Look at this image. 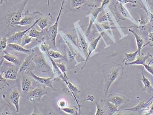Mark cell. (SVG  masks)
Returning a JSON list of instances; mask_svg holds the SVG:
<instances>
[{"mask_svg": "<svg viewBox=\"0 0 153 115\" xmlns=\"http://www.w3.org/2000/svg\"><path fill=\"white\" fill-rule=\"evenodd\" d=\"M103 70L104 79V91L105 96L111 85L122 73L123 68L122 66L117 63L105 64Z\"/></svg>", "mask_w": 153, "mask_h": 115, "instance_id": "obj_1", "label": "cell"}, {"mask_svg": "<svg viewBox=\"0 0 153 115\" xmlns=\"http://www.w3.org/2000/svg\"><path fill=\"white\" fill-rule=\"evenodd\" d=\"M28 1L29 0H24L22 1L17 10H13L7 13L4 18V23L6 27L13 28L21 20Z\"/></svg>", "mask_w": 153, "mask_h": 115, "instance_id": "obj_2", "label": "cell"}, {"mask_svg": "<svg viewBox=\"0 0 153 115\" xmlns=\"http://www.w3.org/2000/svg\"><path fill=\"white\" fill-rule=\"evenodd\" d=\"M1 96L2 99L8 104L13 105L15 107L17 113L19 112L21 95L16 85L13 86L6 92L3 93Z\"/></svg>", "mask_w": 153, "mask_h": 115, "instance_id": "obj_3", "label": "cell"}, {"mask_svg": "<svg viewBox=\"0 0 153 115\" xmlns=\"http://www.w3.org/2000/svg\"><path fill=\"white\" fill-rule=\"evenodd\" d=\"M65 2V0H63L59 12H58V15L56 17L55 22L54 24L50 26L49 29L46 31L45 33L46 35H44V37L47 38V40L50 41L51 45H52L53 47L55 49L56 48V36H57L58 33V26H59V19H60V16H61V13L63 11Z\"/></svg>", "mask_w": 153, "mask_h": 115, "instance_id": "obj_4", "label": "cell"}, {"mask_svg": "<svg viewBox=\"0 0 153 115\" xmlns=\"http://www.w3.org/2000/svg\"><path fill=\"white\" fill-rule=\"evenodd\" d=\"M47 94L48 91L46 87L39 86L29 91L26 94V98L31 102H41L42 97Z\"/></svg>", "mask_w": 153, "mask_h": 115, "instance_id": "obj_5", "label": "cell"}, {"mask_svg": "<svg viewBox=\"0 0 153 115\" xmlns=\"http://www.w3.org/2000/svg\"><path fill=\"white\" fill-rule=\"evenodd\" d=\"M34 63L36 68L39 71L42 72H48L52 70L51 68L45 60L42 52L36 53L33 56Z\"/></svg>", "mask_w": 153, "mask_h": 115, "instance_id": "obj_6", "label": "cell"}, {"mask_svg": "<svg viewBox=\"0 0 153 115\" xmlns=\"http://www.w3.org/2000/svg\"><path fill=\"white\" fill-rule=\"evenodd\" d=\"M35 53V50H32L31 53H30V54L26 57L23 63L21 65L18 74L29 73L34 67H36L33 60L34 56Z\"/></svg>", "mask_w": 153, "mask_h": 115, "instance_id": "obj_7", "label": "cell"}, {"mask_svg": "<svg viewBox=\"0 0 153 115\" xmlns=\"http://www.w3.org/2000/svg\"><path fill=\"white\" fill-rule=\"evenodd\" d=\"M30 77L33 78L34 80H35L36 83L39 85V86L46 87H48L50 88H51L53 91H56L57 90L53 86V83L54 81H58L59 79H57V77L56 78H42V77H39L37 75H36L33 71H30V73H28Z\"/></svg>", "mask_w": 153, "mask_h": 115, "instance_id": "obj_8", "label": "cell"}, {"mask_svg": "<svg viewBox=\"0 0 153 115\" xmlns=\"http://www.w3.org/2000/svg\"><path fill=\"white\" fill-rule=\"evenodd\" d=\"M42 16V14L40 12L36 11L30 12L28 11H26L24 15V17L21 19L19 22L16 24L19 26H26L32 25L35 22V20L37 17Z\"/></svg>", "mask_w": 153, "mask_h": 115, "instance_id": "obj_9", "label": "cell"}, {"mask_svg": "<svg viewBox=\"0 0 153 115\" xmlns=\"http://www.w3.org/2000/svg\"><path fill=\"white\" fill-rule=\"evenodd\" d=\"M75 30L78 36V42L80 45V48L82 50L85 54V57L86 58L88 56V44L87 41L86 36L85 33H84L82 28L79 25V22H76L74 23Z\"/></svg>", "mask_w": 153, "mask_h": 115, "instance_id": "obj_10", "label": "cell"}, {"mask_svg": "<svg viewBox=\"0 0 153 115\" xmlns=\"http://www.w3.org/2000/svg\"><path fill=\"white\" fill-rule=\"evenodd\" d=\"M41 18L37 19L35 23L32 25L30 26L29 28H27L25 30L19 31V32H16L14 33L12 35L7 37V42L8 43H17L18 44H20L21 42L22 39L23 37L31 29L34 27L37 24L38 22L40 20Z\"/></svg>", "mask_w": 153, "mask_h": 115, "instance_id": "obj_11", "label": "cell"}, {"mask_svg": "<svg viewBox=\"0 0 153 115\" xmlns=\"http://www.w3.org/2000/svg\"><path fill=\"white\" fill-rule=\"evenodd\" d=\"M19 67L11 64L10 66L7 68L6 69H5L4 70L1 71V74L3 75L4 79L15 81L17 79Z\"/></svg>", "mask_w": 153, "mask_h": 115, "instance_id": "obj_12", "label": "cell"}, {"mask_svg": "<svg viewBox=\"0 0 153 115\" xmlns=\"http://www.w3.org/2000/svg\"><path fill=\"white\" fill-rule=\"evenodd\" d=\"M150 102H141L138 104L134 107L129 108V109H125V110L132 112V113H134L136 114L146 115L148 113V111H149V106L150 103H151Z\"/></svg>", "mask_w": 153, "mask_h": 115, "instance_id": "obj_13", "label": "cell"}, {"mask_svg": "<svg viewBox=\"0 0 153 115\" xmlns=\"http://www.w3.org/2000/svg\"><path fill=\"white\" fill-rule=\"evenodd\" d=\"M107 100L113 104L117 108L129 101V100L125 96L114 93L109 94Z\"/></svg>", "mask_w": 153, "mask_h": 115, "instance_id": "obj_14", "label": "cell"}, {"mask_svg": "<svg viewBox=\"0 0 153 115\" xmlns=\"http://www.w3.org/2000/svg\"><path fill=\"white\" fill-rule=\"evenodd\" d=\"M103 11L104 10H103V9L100 7H97L94 11L90 12L88 15L86 16V17H88L89 18V22L88 27L85 33L86 36H88L89 35L92 25L94 24L95 21L97 19L99 14L100 12Z\"/></svg>", "mask_w": 153, "mask_h": 115, "instance_id": "obj_15", "label": "cell"}, {"mask_svg": "<svg viewBox=\"0 0 153 115\" xmlns=\"http://www.w3.org/2000/svg\"><path fill=\"white\" fill-rule=\"evenodd\" d=\"M101 102L102 104L105 115H114L116 113L122 111L120 109H118V108L116 105L109 102L107 100L104 101L101 100Z\"/></svg>", "mask_w": 153, "mask_h": 115, "instance_id": "obj_16", "label": "cell"}, {"mask_svg": "<svg viewBox=\"0 0 153 115\" xmlns=\"http://www.w3.org/2000/svg\"><path fill=\"white\" fill-rule=\"evenodd\" d=\"M102 35H100L99 36L96 37V38H94V39H92L91 42H90L88 45V56L86 58L85 62V64H84L83 66L82 67L81 69L82 70L85 67V66L86 65L87 62L88 61V59L89 58L90 56L91 55V53L96 50L97 48V46H98V43L100 42L101 38H102Z\"/></svg>", "mask_w": 153, "mask_h": 115, "instance_id": "obj_17", "label": "cell"}, {"mask_svg": "<svg viewBox=\"0 0 153 115\" xmlns=\"http://www.w3.org/2000/svg\"><path fill=\"white\" fill-rule=\"evenodd\" d=\"M46 54H47V56L49 57V60L51 61V63L52 65V71L54 74L56 75L57 78L61 79L63 81V82H64L66 84H67L68 83V77L66 78L65 77L63 73H62L61 70L59 69V68L57 66L56 63L54 61L53 58L48 53H47Z\"/></svg>", "mask_w": 153, "mask_h": 115, "instance_id": "obj_18", "label": "cell"}, {"mask_svg": "<svg viewBox=\"0 0 153 115\" xmlns=\"http://www.w3.org/2000/svg\"><path fill=\"white\" fill-rule=\"evenodd\" d=\"M6 49L8 50L15 51L26 54L30 53L31 52L29 49H25L21 45L17 43H8Z\"/></svg>", "mask_w": 153, "mask_h": 115, "instance_id": "obj_19", "label": "cell"}, {"mask_svg": "<svg viewBox=\"0 0 153 115\" xmlns=\"http://www.w3.org/2000/svg\"><path fill=\"white\" fill-rule=\"evenodd\" d=\"M3 53L4 54L3 56L2 57L4 59L15 65L20 66V65H21V61H19L16 56L11 54L5 50L3 51Z\"/></svg>", "mask_w": 153, "mask_h": 115, "instance_id": "obj_20", "label": "cell"}, {"mask_svg": "<svg viewBox=\"0 0 153 115\" xmlns=\"http://www.w3.org/2000/svg\"><path fill=\"white\" fill-rule=\"evenodd\" d=\"M117 11L119 14L123 17V18L129 19L132 22L136 24L135 20L132 17L130 12H128L127 9L123 6V4L120 2L118 3Z\"/></svg>", "mask_w": 153, "mask_h": 115, "instance_id": "obj_21", "label": "cell"}, {"mask_svg": "<svg viewBox=\"0 0 153 115\" xmlns=\"http://www.w3.org/2000/svg\"><path fill=\"white\" fill-rule=\"evenodd\" d=\"M27 34L33 38L37 40L38 42H40L43 39L44 32L43 30L38 31L34 27H33L27 33Z\"/></svg>", "mask_w": 153, "mask_h": 115, "instance_id": "obj_22", "label": "cell"}, {"mask_svg": "<svg viewBox=\"0 0 153 115\" xmlns=\"http://www.w3.org/2000/svg\"><path fill=\"white\" fill-rule=\"evenodd\" d=\"M152 56L150 53L145 56H138L137 59L131 63H125L126 66L132 65H143L144 64H146V61L149 57Z\"/></svg>", "mask_w": 153, "mask_h": 115, "instance_id": "obj_23", "label": "cell"}, {"mask_svg": "<svg viewBox=\"0 0 153 115\" xmlns=\"http://www.w3.org/2000/svg\"><path fill=\"white\" fill-rule=\"evenodd\" d=\"M129 32L132 33L133 35L134 36L135 39L136 43H137V50L139 51V55H141V50L142 49L143 47V45H144V41H143V39L141 37L139 36L137 33L135 32L133 30L129 29Z\"/></svg>", "mask_w": 153, "mask_h": 115, "instance_id": "obj_24", "label": "cell"}, {"mask_svg": "<svg viewBox=\"0 0 153 115\" xmlns=\"http://www.w3.org/2000/svg\"><path fill=\"white\" fill-rule=\"evenodd\" d=\"M85 0H70L71 10L76 11L82 6L86 5Z\"/></svg>", "mask_w": 153, "mask_h": 115, "instance_id": "obj_25", "label": "cell"}, {"mask_svg": "<svg viewBox=\"0 0 153 115\" xmlns=\"http://www.w3.org/2000/svg\"><path fill=\"white\" fill-rule=\"evenodd\" d=\"M32 81L27 78H23L21 83L22 91L25 94H27L31 88Z\"/></svg>", "mask_w": 153, "mask_h": 115, "instance_id": "obj_26", "label": "cell"}, {"mask_svg": "<svg viewBox=\"0 0 153 115\" xmlns=\"http://www.w3.org/2000/svg\"><path fill=\"white\" fill-rule=\"evenodd\" d=\"M139 55L138 50H137L134 52L130 53H125L124 54V58L123 63H131L137 59Z\"/></svg>", "mask_w": 153, "mask_h": 115, "instance_id": "obj_27", "label": "cell"}, {"mask_svg": "<svg viewBox=\"0 0 153 115\" xmlns=\"http://www.w3.org/2000/svg\"><path fill=\"white\" fill-rule=\"evenodd\" d=\"M37 24L42 31L43 30L48 26L49 24V18L47 17L41 18L40 20Z\"/></svg>", "mask_w": 153, "mask_h": 115, "instance_id": "obj_28", "label": "cell"}, {"mask_svg": "<svg viewBox=\"0 0 153 115\" xmlns=\"http://www.w3.org/2000/svg\"><path fill=\"white\" fill-rule=\"evenodd\" d=\"M48 53L52 58H54V59H61L64 57V56L61 54L59 52L50 49L46 52V53Z\"/></svg>", "mask_w": 153, "mask_h": 115, "instance_id": "obj_29", "label": "cell"}, {"mask_svg": "<svg viewBox=\"0 0 153 115\" xmlns=\"http://www.w3.org/2000/svg\"><path fill=\"white\" fill-rule=\"evenodd\" d=\"M7 37L8 36H4L1 37L0 39V50L1 52V53L2 51L3 52L4 50L6 49L7 47Z\"/></svg>", "mask_w": 153, "mask_h": 115, "instance_id": "obj_30", "label": "cell"}, {"mask_svg": "<svg viewBox=\"0 0 153 115\" xmlns=\"http://www.w3.org/2000/svg\"><path fill=\"white\" fill-rule=\"evenodd\" d=\"M142 78L141 79H140L141 81L142 82L143 84L144 87L145 88H150L151 87V83L149 80L145 77V75L143 74V69L141 70Z\"/></svg>", "mask_w": 153, "mask_h": 115, "instance_id": "obj_31", "label": "cell"}, {"mask_svg": "<svg viewBox=\"0 0 153 115\" xmlns=\"http://www.w3.org/2000/svg\"><path fill=\"white\" fill-rule=\"evenodd\" d=\"M33 38L28 36L27 34L25 35L22 38L21 42L20 45L22 47H24L26 45H28L32 42Z\"/></svg>", "mask_w": 153, "mask_h": 115, "instance_id": "obj_32", "label": "cell"}, {"mask_svg": "<svg viewBox=\"0 0 153 115\" xmlns=\"http://www.w3.org/2000/svg\"><path fill=\"white\" fill-rule=\"evenodd\" d=\"M61 109V111L65 112L66 114L70 115H76L77 114V111L76 107H66L65 108H62Z\"/></svg>", "mask_w": 153, "mask_h": 115, "instance_id": "obj_33", "label": "cell"}, {"mask_svg": "<svg viewBox=\"0 0 153 115\" xmlns=\"http://www.w3.org/2000/svg\"><path fill=\"white\" fill-rule=\"evenodd\" d=\"M96 106V111L95 112V115H105L103 109L102 105L101 102L100 103L96 102L95 103Z\"/></svg>", "mask_w": 153, "mask_h": 115, "instance_id": "obj_34", "label": "cell"}, {"mask_svg": "<svg viewBox=\"0 0 153 115\" xmlns=\"http://www.w3.org/2000/svg\"><path fill=\"white\" fill-rule=\"evenodd\" d=\"M57 105L59 109L65 108L67 107L68 105V102L66 99H60L57 102Z\"/></svg>", "mask_w": 153, "mask_h": 115, "instance_id": "obj_35", "label": "cell"}, {"mask_svg": "<svg viewBox=\"0 0 153 115\" xmlns=\"http://www.w3.org/2000/svg\"><path fill=\"white\" fill-rule=\"evenodd\" d=\"M86 5L92 7H97V3H102V0H85Z\"/></svg>", "mask_w": 153, "mask_h": 115, "instance_id": "obj_36", "label": "cell"}, {"mask_svg": "<svg viewBox=\"0 0 153 115\" xmlns=\"http://www.w3.org/2000/svg\"><path fill=\"white\" fill-rule=\"evenodd\" d=\"M56 65H57L58 68H59L60 70H61V72H62V73L64 74L65 77H66V78L68 77L67 74V67H66L65 64H64V63H56Z\"/></svg>", "mask_w": 153, "mask_h": 115, "instance_id": "obj_37", "label": "cell"}, {"mask_svg": "<svg viewBox=\"0 0 153 115\" xmlns=\"http://www.w3.org/2000/svg\"><path fill=\"white\" fill-rule=\"evenodd\" d=\"M0 88L1 89H3L6 87L9 86V84L7 82V79H4L1 74V79H0Z\"/></svg>", "mask_w": 153, "mask_h": 115, "instance_id": "obj_38", "label": "cell"}, {"mask_svg": "<svg viewBox=\"0 0 153 115\" xmlns=\"http://www.w3.org/2000/svg\"><path fill=\"white\" fill-rule=\"evenodd\" d=\"M111 0H102V4L100 7H101L103 10L104 11L108 7V4L110 3Z\"/></svg>", "mask_w": 153, "mask_h": 115, "instance_id": "obj_39", "label": "cell"}, {"mask_svg": "<svg viewBox=\"0 0 153 115\" xmlns=\"http://www.w3.org/2000/svg\"><path fill=\"white\" fill-rule=\"evenodd\" d=\"M144 68L146 70L147 72L152 74L153 77V67L151 66L150 65H147V64H144L143 65Z\"/></svg>", "mask_w": 153, "mask_h": 115, "instance_id": "obj_40", "label": "cell"}, {"mask_svg": "<svg viewBox=\"0 0 153 115\" xmlns=\"http://www.w3.org/2000/svg\"><path fill=\"white\" fill-rule=\"evenodd\" d=\"M11 111L9 109L6 107L5 109H4L2 112H1V115H12Z\"/></svg>", "mask_w": 153, "mask_h": 115, "instance_id": "obj_41", "label": "cell"}, {"mask_svg": "<svg viewBox=\"0 0 153 115\" xmlns=\"http://www.w3.org/2000/svg\"><path fill=\"white\" fill-rule=\"evenodd\" d=\"M119 2L122 4H126L130 3L134 4V1L133 0H117Z\"/></svg>", "mask_w": 153, "mask_h": 115, "instance_id": "obj_42", "label": "cell"}, {"mask_svg": "<svg viewBox=\"0 0 153 115\" xmlns=\"http://www.w3.org/2000/svg\"><path fill=\"white\" fill-rule=\"evenodd\" d=\"M42 114L39 112V110L36 107H34L33 108V110L31 114L30 115H42Z\"/></svg>", "mask_w": 153, "mask_h": 115, "instance_id": "obj_43", "label": "cell"}, {"mask_svg": "<svg viewBox=\"0 0 153 115\" xmlns=\"http://www.w3.org/2000/svg\"><path fill=\"white\" fill-rule=\"evenodd\" d=\"M94 97L92 96H91V95H88L87 96L86 98V100L88 101L91 102H93L94 100Z\"/></svg>", "mask_w": 153, "mask_h": 115, "instance_id": "obj_44", "label": "cell"}, {"mask_svg": "<svg viewBox=\"0 0 153 115\" xmlns=\"http://www.w3.org/2000/svg\"><path fill=\"white\" fill-rule=\"evenodd\" d=\"M147 115H153V102L152 103V105L150 106L149 108V111L147 114Z\"/></svg>", "mask_w": 153, "mask_h": 115, "instance_id": "obj_45", "label": "cell"}, {"mask_svg": "<svg viewBox=\"0 0 153 115\" xmlns=\"http://www.w3.org/2000/svg\"><path fill=\"white\" fill-rule=\"evenodd\" d=\"M148 40L150 42L153 43V32L150 33L148 35Z\"/></svg>", "mask_w": 153, "mask_h": 115, "instance_id": "obj_46", "label": "cell"}, {"mask_svg": "<svg viewBox=\"0 0 153 115\" xmlns=\"http://www.w3.org/2000/svg\"><path fill=\"white\" fill-rule=\"evenodd\" d=\"M150 21L152 24L153 25V13H150Z\"/></svg>", "mask_w": 153, "mask_h": 115, "instance_id": "obj_47", "label": "cell"}, {"mask_svg": "<svg viewBox=\"0 0 153 115\" xmlns=\"http://www.w3.org/2000/svg\"><path fill=\"white\" fill-rule=\"evenodd\" d=\"M148 65H153V59H152V61H150V62H149V63H148Z\"/></svg>", "mask_w": 153, "mask_h": 115, "instance_id": "obj_48", "label": "cell"}, {"mask_svg": "<svg viewBox=\"0 0 153 115\" xmlns=\"http://www.w3.org/2000/svg\"><path fill=\"white\" fill-rule=\"evenodd\" d=\"M153 99V96H152V97H151V98H150V99H149V100H148V101H147V102H151V101L152 100V99Z\"/></svg>", "mask_w": 153, "mask_h": 115, "instance_id": "obj_49", "label": "cell"}, {"mask_svg": "<svg viewBox=\"0 0 153 115\" xmlns=\"http://www.w3.org/2000/svg\"><path fill=\"white\" fill-rule=\"evenodd\" d=\"M47 4H48V6H50V0H47Z\"/></svg>", "mask_w": 153, "mask_h": 115, "instance_id": "obj_50", "label": "cell"}, {"mask_svg": "<svg viewBox=\"0 0 153 115\" xmlns=\"http://www.w3.org/2000/svg\"><path fill=\"white\" fill-rule=\"evenodd\" d=\"M3 0H1V4H2V2Z\"/></svg>", "mask_w": 153, "mask_h": 115, "instance_id": "obj_51", "label": "cell"}, {"mask_svg": "<svg viewBox=\"0 0 153 115\" xmlns=\"http://www.w3.org/2000/svg\"><path fill=\"white\" fill-rule=\"evenodd\" d=\"M146 1H147V0H146Z\"/></svg>", "mask_w": 153, "mask_h": 115, "instance_id": "obj_52", "label": "cell"}]
</instances>
